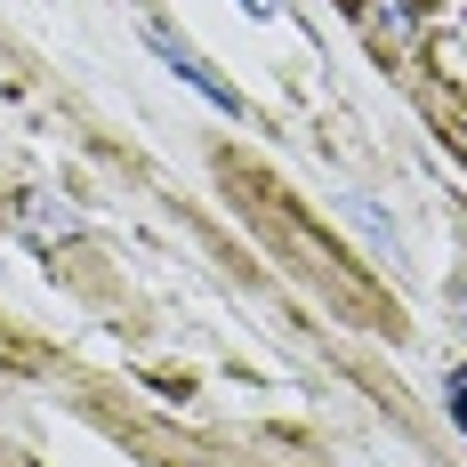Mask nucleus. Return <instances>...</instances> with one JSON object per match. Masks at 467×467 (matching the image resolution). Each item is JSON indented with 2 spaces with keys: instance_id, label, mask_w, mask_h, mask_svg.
<instances>
[{
  "instance_id": "7ed1b4c3",
  "label": "nucleus",
  "mask_w": 467,
  "mask_h": 467,
  "mask_svg": "<svg viewBox=\"0 0 467 467\" xmlns=\"http://www.w3.org/2000/svg\"><path fill=\"white\" fill-rule=\"evenodd\" d=\"M242 8H250V16H275V8H282V0H242Z\"/></svg>"
},
{
  "instance_id": "f257e3e1",
  "label": "nucleus",
  "mask_w": 467,
  "mask_h": 467,
  "mask_svg": "<svg viewBox=\"0 0 467 467\" xmlns=\"http://www.w3.org/2000/svg\"><path fill=\"white\" fill-rule=\"evenodd\" d=\"M145 41H153V57H161V65H170V73H178V81H193V89L210 97V105H218V113H242V89H234V81H218V73H210V65H202V48H186V41H178V33H170V25H153V33H145Z\"/></svg>"
},
{
  "instance_id": "20e7f679",
  "label": "nucleus",
  "mask_w": 467,
  "mask_h": 467,
  "mask_svg": "<svg viewBox=\"0 0 467 467\" xmlns=\"http://www.w3.org/2000/svg\"><path fill=\"white\" fill-rule=\"evenodd\" d=\"M451 306H460V315H467V282H460V290H451Z\"/></svg>"
},
{
  "instance_id": "f03ea898",
  "label": "nucleus",
  "mask_w": 467,
  "mask_h": 467,
  "mask_svg": "<svg viewBox=\"0 0 467 467\" xmlns=\"http://www.w3.org/2000/svg\"><path fill=\"white\" fill-rule=\"evenodd\" d=\"M443 403H451V420L467 427V371H451V387H443Z\"/></svg>"
}]
</instances>
